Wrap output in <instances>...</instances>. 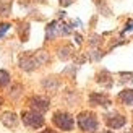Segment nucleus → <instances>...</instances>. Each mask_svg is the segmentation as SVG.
<instances>
[{
  "label": "nucleus",
  "mask_w": 133,
  "mask_h": 133,
  "mask_svg": "<svg viewBox=\"0 0 133 133\" xmlns=\"http://www.w3.org/2000/svg\"><path fill=\"white\" fill-rule=\"evenodd\" d=\"M60 32H58V21H52L47 24V28H45V39H54L57 37Z\"/></svg>",
  "instance_id": "nucleus-11"
},
{
  "label": "nucleus",
  "mask_w": 133,
  "mask_h": 133,
  "mask_svg": "<svg viewBox=\"0 0 133 133\" xmlns=\"http://www.w3.org/2000/svg\"><path fill=\"white\" fill-rule=\"evenodd\" d=\"M89 104L91 105H99V107H109L110 97L105 94V92H91L89 94Z\"/></svg>",
  "instance_id": "nucleus-7"
},
{
  "label": "nucleus",
  "mask_w": 133,
  "mask_h": 133,
  "mask_svg": "<svg viewBox=\"0 0 133 133\" xmlns=\"http://www.w3.org/2000/svg\"><path fill=\"white\" fill-rule=\"evenodd\" d=\"M127 133H133V128H131V130H130V131H127Z\"/></svg>",
  "instance_id": "nucleus-24"
},
{
  "label": "nucleus",
  "mask_w": 133,
  "mask_h": 133,
  "mask_svg": "<svg viewBox=\"0 0 133 133\" xmlns=\"http://www.w3.org/2000/svg\"><path fill=\"white\" fill-rule=\"evenodd\" d=\"M8 2H10V0H8Z\"/></svg>",
  "instance_id": "nucleus-25"
},
{
  "label": "nucleus",
  "mask_w": 133,
  "mask_h": 133,
  "mask_svg": "<svg viewBox=\"0 0 133 133\" xmlns=\"http://www.w3.org/2000/svg\"><path fill=\"white\" fill-rule=\"evenodd\" d=\"M0 122H2L6 128H16V125L19 122V118L18 115L15 114V112H3L2 115H0Z\"/></svg>",
  "instance_id": "nucleus-8"
},
{
  "label": "nucleus",
  "mask_w": 133,
  "mask_h": 133,
  "mask_svg": "<svg viewBox=\"0 0 133 133\" xmlns=\"http://www.w3.org/2000/svg\"><path fill=\"white\" fill-rule=\"evenodd\" d=\"M58 54V58H62V60H68V58L73 55V49L70 47V45H63V47H60L57 50Z\"/></svg>",
  "instance_id": "nucleus-16"
},
{
  "label": "nucleus",
  "mask_w": 133,
  "mask_h": 133,
  "mask_svg": "<svg viewBox=\"0 0 133 133\" xmlns=\"http://www.w3.org/2000/svg\"><path fill=\"white\" fill-rule=\"evenodd\" d=\"M105 123H107L109 128H122L125 123H127V118L122 114H117V112H112V114H107L105 115Z\"/></svg>",
  "instance_id": "nucleus-6"
},
{
  "label": "nucleus",
  "mask_w": 133,
  "mask_h": 133,
  "mask_svg": "<svg viewBox=\"0 0 133 133\" xmlns=\"http://www.w3.org/2000/svg\"><path fill=\"white\" fill-rule=\"evenodd\" d=\"M76 122H78L79 130L84 131V133H96L97 128H99V120H97V117L92 114V112H89V110L81 112V114L78 115Z\"/></svg>",
  "instance_id": "nucleus-2"
},
{
  "label": "nucleus",
  "mask_w": 133,
  "mask_h": 133,
  "mask_svg": "<svg viewBox=\"0 0 133 133\" xmlns=\"http://www.w3.org/2000/svg\"><path fill=\"white\" fill-rule=\"evenodd\" d=\"M10 15H11V2H8V0H2V2H0V16L8 18Z\"/></svg>",
  "instance_id": "nucleus-15"
},
{
  "label": "nucleus",
  "mask_w": 133,
  "mask_h": 133,
  "mask_svg": "<svg viewBox=\"0 0 133 133\" xmlns=\"http://www.w3.org/2000/svg\"><path fill=\"white\" fill-rule=\"evenodd\" d=\"M28 105H29V109L44 114V112H47L49 107H50V99L45 97V96H32V97H29Z\"/></svg>",
  "instance_id": "nucleus-5"
},
{
  "label": "nucleus",
  "mask_w": 133,
  "mask_h": 133,
  "mask_svg": "<svg viewBox=\"0 0 133 133\" xmlns=\"http://www.w3.org/2000/svg\"><path fill=\"white\" fill-rule=\"evenodd\" d=\"M3 105V99H2V96H0V107Z\"/></svg>",
  "instance_id": "nucleus-22"
},
{
  "label": "nucleus",
  "mask_w": 133,
  "mask_h": 133,
  "mask_svg": "<svg viewBox=\"0 0 133 133\" xmlns=\"http://www.w3.org/2000/svg\"><path fill=\"white\" fill-rule=\"evenodd\" d=\"M42 88L49 92H55L58 88H60V79L55 78V76H49V78H44L42 79Z\"/></svg>",
  "instance_id": "nucleus-9"
},
{
  "label": "nucleus",
  "mask_w": 133,
  "mask_h": 133,
  "mask_svg": "<svg viewBox=\"0 0 133 133\" xmlns=\"http://www.w3.org/2000/svg\"><path fill=\"white\" fill-rule=\"evenodd\" d=\"M96 81L99 84L105 86V88H110V86H112V75H110L107 70H101L96 75Z\"/></svg>",
  "instance_id": "nucleus-10"
},
{
  "label": "nucleus",
  "mask_w": 133,
  "mask_h": 133,
  "mask_svg": "<svg viewBox=\"0 0 133 133\" xmlns=\"http://www.w3.org/2000/svg\"><path fill=\"white\" fill-rule=\"evenodd\" d=\"M21 122L24 123V127H28L31 130H37V128L44 127L45 118H44V115L41 112H36V110L29 109V110H23L21 112Z\"/></svg>",
  "instance_id": "nucleus-3"
},
{
  "label": "nucleus",
  "mask_w": 133,
  "mask_h": 133,
  "mask_svg": "<svg viewBox=\"0 0 133 133\" xmlns=\"http://www.w3.org/2000/svg\"><path fill=\"white\" fill-rule=\"evenodd\" d=\"M73 3V0H60V5L62 6H68V5H71Z\"/></svg>",
  "instance_id": "nucleus-19"
},
{
  "label": "nucleus",
  "mask_w": 133,
  "mask_h": 133,
  "mask_svg": "<svg viewBox=\"0 0 133 133\" xmlns=\"http://www.w3.org/2000/svg\"><path fill=\"white\" fill-rule=\"evenodd\" d=\"M118 101L123 105H133V89H123L118 94Z\"/></svg>",
  "instance_id": "nucleus-12"
},
{
  "label": "nucleus",
  "mask_w": 133,
  "mask_h": 133,
  "mask_svg": "<svg viewBox=\"0 0 133 133\" xmlns=\"http://www.w3.org/2000/svg\"><path fill=\"white\" fill-rule=\"evenodd\" d=\"M49 62V54L44 50H37V52H24V54L19 57L18 60V65L23 71H34L37 70L41 65L47 63Z\"/></svg>",
  "instance_id": "nucleus-1"
},
{
  "label": "nucleus",
  "mask_w": 133,
  "mask_h": 133,
  "mask_svg": "<svg viewBox=\"0 0 133 133\" xmlns=\"http://www.w3.org/2000/svg\"><path fill=\"white\" fill-rule=\"evenodd\" d=\"M101 133H114V131H110V130H107V131H101Z\"/></svg>",
  "instance_id": "nucleus-23"
},
{
  "label": "nucleus",
  "mask_w": 133,
  "mask_h": 133,
  "mask_svg": "<svg viewBox=\"0 0 133 133\" xmlns=\"http://www.w3.org/2000/svg\"><path fill=\"white\" fill-rule=\"evenodd\" d=\"M10 83H11V75H10V71L0 68V89L8 88Z\"/></svg>",
  "instance_id": "nucleus-14"
},
{
  "label": "nucleus",
  "mask_w": 133,
  "mask_h": 133,
  "mask_svg": "<svg viewBox=\"0 0 133 133\" xmlns=\"http://www.w3.org/2000/svg\"><path fill=\"white\" fill-rule=\"evenodd\" d=\"M36 2H39V3H45L47 0H36Z\"/></svg>",
  "instance_id": "nucleus-21"
},
{
  "label": "nucleus",
  "mask_w": 133,
  "mask_h": 133,
  "mask_svg": "<svg viewBox=\"0 0 133 133\" xmlns=\"http://www.w3.org/2000/svg\"><path fill=\"white\" fill-rule=\"evenodd\" d=\"M8 94H10L11 99H15V101H16V99L23 94V86H21V84H15V86H13V88L10 89Z\"/></svg>",
  "instance_id": "nucleus-18"
},
{
  "label": "nucleus",
  "mask_w": 133,
  "mask_h": 133,
  "mask_svg": "<svg viewBox=\"0 0 133 133\" xmlns=\"http://www.w3.org/2000/svg\"><path fill=\"white\" fill-rule=\"evenodd\" d=\"M18 36H19V39H21L23 42L28 41V37H29V23H26V21L18 23Z\"/></svg>",
  "instance_id": "nucleus-13"
},
{
  "label": "nucleus",
  "mask_w": 133,
  "mask_h": 133,
  "mask_svg": "<svg viewBox=\"0 0 133 133\" xmlns=\"http://www.w3.org/2000/svg\"><path fill=\"white\" fill-rule=\"evenodd\" d=\"M52 123L62 131H71L75 128V118H73L71 114H68L65 110H57L52 115Z\"/></svg>",
  "instance_id": "nucleus-4"
},
{
  "label": "nucleus",
  "mask_w": 133,
  "mask_h": 133,
  "mask_svg": "<svg viewBox=\"0 0 133 133\" xmlns=\"http://www.w3.org/2000/svg\"><path fill=\"white\" fill-rule=\"evenodd\" d=\"M96 6L99 8V11H101L104 16H110L112 15V11L107 6V3H105V0H96Z\"/></svg>",
  "instance_id": "nucleus-17"
},
{
  "label": "nucleus",
  "mask_w": 133,
  "mask_h": 133,
  "mask_svg": "<svg viewBox=\"0 0 133 133\" xmlns=\"http://www.w3.org/2000/svg\"><path fill=\"white\" fill-rule=\"evenodd\" d=\"M41 133H57V131H54V130H50V128H45L44 131H41Z\"/></svg>",
  "instance_id": "nucleus-20"
}]
</instances>
